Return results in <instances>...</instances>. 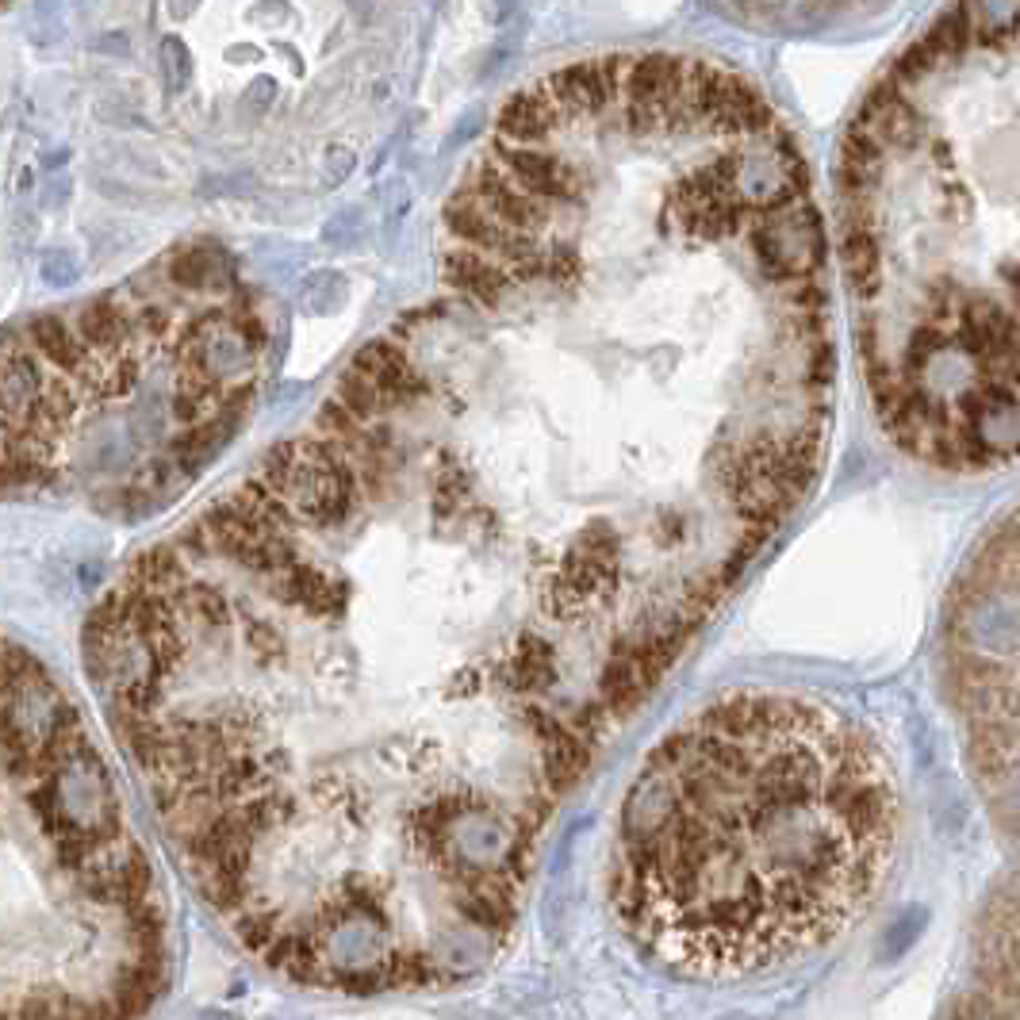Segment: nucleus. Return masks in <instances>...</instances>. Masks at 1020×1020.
Listing matches in <instances>:
<instances>
[{
	"label": "nucleus",
	"instance_id": "2",
	"mask_svg": "<svg viewBox=\"0 0 1020 1020\" xmlns=\"http://www.w3.org/2000/svg\"><path fill=\"white\" fill-rule=\"evenodd\" d=\"M1017 8H952L841 146V254L890 442L948 472L1017 453Z\"/></svg>",
	"mask_w": 1020,
	"mask_h": 1020
},
{
	"label": "nucleus",
	"instance_id": "1",
	"mask_svg": "<svg viewBox=\"0 0 1020 1020\" xmlns=\"http://www.w3.org/2000/svg\"><path fill=\"white\" fill-rule=\"evenodd\" d=\"M438 262L442 296L166 552L242 717L380 683L419 703L430 791V733L469 791L449 733L568 786L802 507L821 426L775 292L629 173L483 150Z\"/></svg>",
	"mask_w": 1020,
	"mask_h": 1020
},
{
	"label": "nucleus",
	"instance_id": "4",
	"mask_svg": "<svg viewBox=\"0 0 1020 1020\" xmlns=\"http://www.w3.org/2000/svg\"><path fill=\"white\" fill-rule=\"evenodd\" d=\"M269 353L257 292L212 242L0 334V503L146 518L238 434Z\"/></svg>",
	"mask_w": 1020,
	"mask_h": 1020
},
{
	"label": "nucleus",
	"instance_id": "3",
	"mask_svg": "<svg viewBox=\"0 0 1020 1020\" xmlns=\"http://www.w3.org/2000/svg\"><path fill=\"white\" fill-rule=\"evenodd\" d=\"M894 841V779L852 717L733 690L648 752L621 802L610 898L664 963L737 979L849 929Z\"/></svg>",
	"mask_w": 1020,
	"mask_h": 1020
},
{
	"label": "nucleus",
	"instance_id": "5",
	"mask_svg": "<svg viewBox=\"0 0 1020 1020\" xmlns=\"http://www.w3.org/2000/svg\"><path fill=\"white\" fill-rule=\"evenodd\" d=\"M1013 518L993 526L971 560L952 610V676L987 772L1017 775V538Z\"/></svg>",
	"mask_w": 1020,
	"mask_h": 1020
}]
</instances>
